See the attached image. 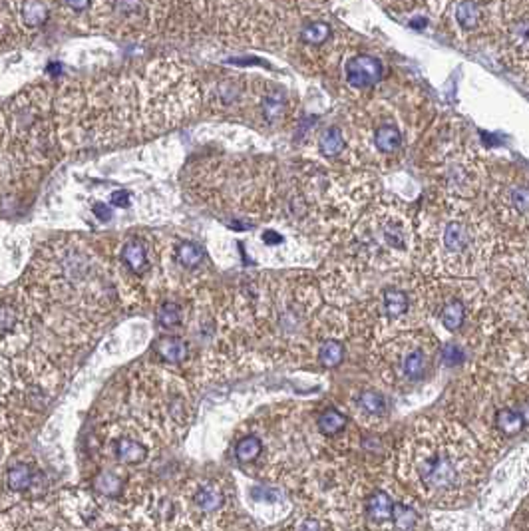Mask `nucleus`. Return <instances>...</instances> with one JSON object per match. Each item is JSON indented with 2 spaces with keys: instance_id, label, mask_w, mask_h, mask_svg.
<instances>
[{
  "instance_id": "1",
  "label": "nucleus",
  "mask_w": 529,
  "mask_h": 531,
  "mask_svg": "<svg viewBox=\"0 0 529 531\" xmlns=\"http://www.w3.org/2000/svg\"><path fill=\"white\" fill-rule=\"evenodd\" d=\"M416 474L420 483H424L430 490H449L454 487L460 474L454 460L444 451H430L428 456L420 458L416 466Z\"/></svg>"
},
{
  "instance_id": "2",
  "label": "nucleus",
  "mask_w": 529,
  "mask_h": 531,
  "mask_svg": "<svg viewBox=\"0 0 529 531\" xmlns=\"http://www.w3.org/2000/svg\"><path fill=\"white\" fill-rule=\"evenodd\" d=\"M382 62L370 54L354 56L346 64V80L354 88H366L382 80Z\"/></svg>"
},
{
  "instance_id": "3",
  "label": "nucleus",
  "mask_w": 529,
  "mask_h": 531,
  "mask_svg": "<svg viewBox=\"0 0 529 531\" xmlns=\"http://www.w3.org/2000/svg\"><path fill=\"white\" fill-rule=\"evenodd\" d=\"M193 501H195V505H197L203 514H215V512H219V510L223 507L225 494L219 483L209 482L199 485V490H197L195 496H193Z\"/></svg>"
},
{
  "instance_id": "4",
  "label": "nucleus",
  "mask_w": 529,
  "mask_h": 531,
  "mask_svg": "<svg viewBox=\"0 0 529 531\" xmlns=\"http://www.w3.org/2000/svg\"><path fill=\"white\" fill-rule=\"evenodd\" d=\"M428 371V356L422 348H414L402 360V376L410 382H418L426 376Z\"/></svg>"
},
{
  "instance_id": "5",
  "label": "nucleus",
  "mask_w": 529,
  "mask_h": 531,
  "mask_svg": "<svg viewBox=\"0 0 529 531\" xmlns=\"http://www.w3.org/2000/svg\"><path fill=\"white\" fill-rule=\"evenodd\" d=\"M156 353L160 354L165 362L179 364V362H183V360L187 358L189 348H187V342L181 340V338L165 337L160 338V340L156 342Z\"/></svg>"
},
{
  "instance_id": "6",
  "label": "nucleus",
  "mask_w": 529,
  "mask_h": 531,
  "mask_svg": "<svg viewBox=\"0 0 529 531\" xmlns=\"http://www.w3.org/2000/svg\"><path fill=\"white\" fill-rule=\"evenodd\" d=\"M394 507H396V503L392 501V498L386 492H374L369 498V503H366V514H369L370 519L384 523V521L392 519Z\"/></svg>"
},
{
  "instance_id": "7",
  "label": "nucleus",
  "mask_w": 529,
  "mask_h": 531,
  "mask_svg": "<svg viewBox=\"0 0 529 531\" xmlns=\"http://www.w3.org/2000/svg\"><path fill=\"white\" fill-rule=\"evenodd\" d=\"M145 456H147V450L142 442L133 440V438H120L115 442V458L122 462V464H140L144 462Z\"/></svg>"
},
{
  "instance_id": "8",
  "label": "nucleus",
  "mask_w": 529,
  "mask_h": 531,
  "mask_svg": "<svg viewBox=\"0 0 529 531\" xmlns=\"http://www.w3.org/2000/svg\"><path fill=\"white\" fill-rule=\"evenodd\" d=\"M122 261L129 267V271L133 273H144L147 269V251H145V245L142 241H129L124 251H122Z\"/></svg>"
},
{
  "instance_id": "9",
  "label": "nucleus",
  "mask_w": 529,
  "mask_h": 531,
  "mask_svg": "<svg viewBox=\"0 0 529 531\" xmlns=\"http://www.w3.org/2000/svg\"><path fill=\"white\" fill-rule=\"evenodd\" d=\"M20 15L30 28H38L48 20V8L42 0H24Z\"/></svg>"
},
{
  "instance_id": "10",
  "label": "nucleus",
  "mask_w": 529,
  "mask_h": 531,
  "mask_svg": "<svg viewBox=\"0 0 529 531\" xmlns=\"http://www.w3.org/2000/svg\"><path fill=\"white\" fill-rule=\"evenodd\" d=\"M382 303H384V313L390 319H398V317H402V315L408 310V306H410L408 295L400 289H386L384 297H382Z\"/></svg>"
},
{
  "instance_id": "11",
  "label": "nucleus",
  "mask_w": 529,
  "mask_h": 531,
  "mask_svg": "<svg viewBox=\"0 0 529 531\" xmlns=\"http://www.w3.org/2000/svg\"><path fill=\"white\" fill-rule=\"evenodd\" d=\"M496 424L497 428L503 432V434L513 436L519 434L526 426V420L521 416L519 410H512V408H503L496 414Z\"/></svg>"
},
{
  "instance_id": "12",
  "label": "nucleus",
  "mask_w": 529,
  "mask_h": 531,
  "mask_svg": "<svg viewBox=\"0 0 529 531\" xmlns=\"http://www.w3.org/2000/svg\"><path fill=\"white\" fill-rule=\"evenodd\" d=\"M467 241H470L467 229H465L462 223H458V221L448 223L446 231H444V247L448 249L449 253H460V251H464L465 247H467Z\"/></svg>"
},
{
  "instance_id": "13",
  "label": "nucleus",
  "mask_w": 529,
  "mask_h": 531,
  "mask_svg": "<svg viewBox=\"0 0 529 531\" xmlns=\"http://www.w3.org/2000/svg\"><path fill=\"white\" fill-rule=\"evenodd\" d=\"M465 319V306L462 301H458V299H452L449 303L444 305L442 308V313H440V321L442 324L448 328V330H458L462 324H464Z\"/></svg>"
},
{
  "instance_id": "14",
  "label": "nucleus",
  "mask_w": 529,
  "mask_h": 531,
  "mask_svg": "<svg viewBox=\"0 0 529 531\" xmlns=\"http://www.w3.org/2000/svg\"><path fill=\"white\" fill-rule=\"evenodd\" d=\"M374 144H376V147L380 151L392 153V151H396L400 147L402 133L394 126H382V128L376 129V133H374Z\"/></svg>"
},
{
  "instance_id": "15",
  "label": "nucleus",
  "mask_w": 529,
  "mask_h": 531,
  "mask_svg": "<svg viewBox=\"0 0 529 531\" xmlns=\"http://www.w3.org/2000/svg\"><path fill=\"white\" fill-rule=\"evenodd\" d=\"M203 259H205V251H203L197 243H179V247H177V261H179L183 267L195 269V267H199V265L203 263Z\"/></svg>"
},
{
  "instance_id": "16",
  "label": "nucleus",
  "mask_w": 529,
  "mask_h": 531,
  "mask_svg": "<svg viewBox=\"0 0 529 531\" xmlns=\"http://www.w3.org/2000/svg\"><path fill=\"white\" fill-rule=\"evenodd\" d=\"M342 358H344V346L338 340L328 338V340L322 342L321 348H319V360H321L324 369H335L342 362Z\"/></svg>"
},
{
  "instance_id": "17",
  "label": "nucleus",
  "mask_w": 529,
  "mask_h": 531,
  "mask_svg": "<svg viewBox=\"0 0 529 531\" xmlns=\"http://www.w3.org/2000/svg\"><path fill=\"white\" fill-rule=\"evenodd\" d=\"M356 404H358V408H360L362 412H366L370 416H380V414H384L386 410L384 396H382L380 392H376V390H364V392H360L358 398H356Z\"/></svg>"
},
{
  "instance_id": "18",
  "label": "nucleus",
  "mask_w": 529,
  "mask_h": 531,
  "mask_svg": "<svg viewBox=\"0 0 529 531\" xmlns=\"http://www.w3.org/2000/svg\"><path fill=\"white\" fill-rule=\"evenodd\" d=\"M321 153L324 158H337L340 156V151L344 149V138L342 131L338 128H328L321 136Z\"/></svg>"
},
{
  "instance_id": "19",
  "label": "nucleus",
  "mask_w": 529,
  "mask_h": 531,
  "mask_svg": "<svg viewBox=\"0 0 529 531\" xmlns=\"http://www.w3.org/2000/svg\"><path fill=\"white\" fill-rule=\"evenodd\" d=\"M456 18L464 30H474L480 22V8L472 0H462L456 8Z\"/></svg>"
},
{
  "instance_id": "20",
  "label": "nucleus",
  "mask_w": 529,
  "mask_h": 531,
  "mask_svg": "<svg viewBox=\"0 0 529 531\" xmlns=\"http://www.w3.org/2000/svg\"><path fill=\"white\" fill-rule=\"evenodd\" d=\"M301 38H303V42L310 44V46H321V44H324L331 38V26L326 22H322V20L310 22V24H306L305 28H303Z\"/></svg>"
},
{
  "instance_id": "21",
  "label": "nucleus",
  "mask_w": 529,
  "mask_h": 531,
  "mask_svg": "<svg viewBox=\"0 0 529 531\" xmlns=\"http://www.w3.org/2000/svg\"><path fill=\"white\" fill-rule=\"evenodd\" d=\"M344 428H346V416L340 414L335 408L322 412L321 418H319V430H321L322 434L335 436L338 432H342Z\"/></svg>"
},
{
  "instance_id": "22",
  "label": "nucleus",
  "mask_w": 529,
  "mask_h": 531,
  "mask_svg": "<svg viewBox=\"0 0 529 531\" xmlns=\"http://www.w3.org/2000/svg\"><path fill=\"white\" fill-rule=\"evenodd\" d=\"M261 451H263L261 440L257 436H247V438L239 440V444L235 448V458L243 464H249V462H255Z\"/></svg>"
},
{
  "instance_id": "23",
  "label": "nucleus",
  "mask_w": 529,
  "mask_h": 531,
  "mask_svg": "<svg viewBox=\"0 0 529 531\" xmlns=\"http://www.w3.org/2000/svg\"><path fill=\"white\" fill-rule=\"evenodd\" d=\"M6 480H8V485L15 492H22V490L30 487V483H33V469L26 464H17V466H12L8 469Z\"/></svg>"
},
{
  "instance_id": "24",
  "label": "nucleus",
  "mask_w": 529,
  "mask_h": 531,
  "mask_svg": "<svg viewBox=\"0 0 529 531\" xmlns=\"http://www.w3.org/2000/svg\"><path fill=\"white\" fill-rule=\"evenodd\" d=\"M392 519H394V525H396V530L410 531L412 528H414V525H416L418 514H416V510H414V507H410V505H406V503H396Z\"/></svg>"
},
{
  "instance_id": "25",
  "label": "nucleus",
  "mask_w": 529,
  "mask_h": 531,
  "mask_svg": "<svg viewBox=\"0 0 529 531\" xmlns=\"http://www.w3.org/2000/svg\"><path fill=\"white\" fill-rule=\"evenodd\" d=\"M287 110V102L283 94H269L263 100V113L267 118V122H277Z\"/></svg>"
},
{
  "instance_id": "26",
  "label": "nucleus",
  "mask_w": 529,
  "mask_h": 531,
  "mask_svg": "<svg viewBox=\"0 0 529 531\" xmlns=\"http://www.w3.org/2000/svg\"><path fill=\"white\" fill-rule=\"evenodd\" d=\"M96 490L100 492V494L108 496V498H115V496H120V492H122V482L118 480V476H115V474L104 472V474H100V476H98Z\"/></svg>"
},
{
  "instance_id": "27",
  "label": "nucleus",
  "mask_w": 529,
  "mask_h": 531,
  "mask_svg": "<svg viewBox=\"0 0 529 531\" xmlns=\"http://www.w3.org/2000/svg\"><path fill=\"white\" fill-rule=\"evenodd\" d=\"M158 321L163 328H174L181 322V310L176 303H165L158 310Z\"/></svg>"
},
{
  "instance_id": "28",
  "label": "nucleus",
  "mask_w": 529,
  "mask_h": 531,
  "mask_svg": "<svg viewBox=\"0 0 529 531\" xmlns=\"http://www.w3.org/2000/svg\"><path fill=\"white\" fill-rule=\"evenodd\" d=\"M442 360H444L446 366L454 369V366H460V364L464 362L465 354L456 342H448V344H444V348H442Z\"/></svg>"
},
{
  "instance_id": "29",
  "label": "nucleus",
  "mask_w": 529,
  "mask_h": 531,
  "mask_svg": "<svg viewBox=\"0 0 529 531\" xmlns=\"http://www.w3.org/2000/svg\"><path fill=\"white\" fill-rule=\"evenodd\" d=\"M513 207L517 211H528L529 209V189L528 187H519V189H515L513 192Z\"/></svg>"
},
{
  "instance_id": "30",
  "label": "nucleus",
  "mask_w": 529,
  "mask_h": 531,
  "mask_svg": "<svg viewBox=\"0 0 529 531\" xmlns=\"http://www.w3.org/2000/svg\"><path fill=\"white\" fill-rule=\"evenodd\" d=\"M384 239L390 247L394 249H404V239H402V233L394 227H386L384 229Z\"/></svg>"
},
{
  "instance_id": "31",
  "label": "nucleus",
  "mask_w": 529,
  "mask_h": 531,
  "mask_svg": "<svg viewBox=\"0 0 529 531\" xmlns=\"http://www.w3.org/2000/svg\"><path fill=\"white\" fill-rule=\"evenodd\" d=\"M295 531H328L324 528V523L319 521V519H315V517H306L303 519L299 525H297V530Z\"/></svg>"
},
{
  "instance_id": "32",
  "label": "nucleus",
  "mask_w": 529,
  "mask_h": 531,
  "mask_svg": "<svg viewBox=\"0 0 529 531\" xmlns=\"http://www.w3.org/2000/svg\"><path fill=\"white\" fill-rule=\"evenodd\" d=\"M110 205L113 207H128L129 205V194L128 192H124V189H120V192H113L110 195Z\"/></svg>"
},
{
  "instance_id": "33",
  "label": "nucleus",
  "mask_w": 529,
  "mask_h": 531,
  "mask_svg": "<svg viewBox=\"0 0 529 531\" xmlns=\"http://www.w3.org/2000/svg\"><path fill=\"white\" fill-rule=\"evenodd\" d=\"M94 215H96L98 219H102V221H108L112 217V209L108 205H104V203H96L94 205Z\"/></svg>"
},
{
  "instance_id": "34",
  "label": "nucleus",
  "mask_w": 529,
  "mask_h": 531,
  "mask_svg": "<svg viewBox=\"0 0 529 531\" xmlns=\"http://www.w3.org/2000/svg\"><path fill=\"white\" fill-rule=\"evenodd\" d=\"M66 4H68L72 10L82 12V10H86V8L90 6V0H66Z\"/></svg>"
},
{
  "instance_id": "35",
  "label": "nucleus",
  "mask_w": 529,
  "mask_h": 531,
  "mask_svg": "<svg viewBox=\"0 0 529 531\" xmlns=\"http://www.w3.org/2000/svg\"><path fill=\"white\" fill-rule=\"evenodd\" d=\"M263 239H265V243H273V245H277V243H281L283 241V237L279 235V233H275V231H267L265 235H263Z\"/></svg>"
},
{
  "instance_id": "36",
  "label": "nucleus",
  "mask_w": 529,
  "mask_h": 531,
  "mask_svg": "<svg viewBox=\"0 0 529 531\" xmlns=\"http://www.w3.org/2000/svg\"><path fill=\"white\" fill-rule=\"evenodd\" d=\"M410 26H412V28H424V26H426V20H424V18H420V20H412V22H410Z\"/></svg>"
},
{
  "instance_id": "37",
  "label": "nucleus",
  "mask_w": 529,
  "mask_h": 531,
  "mask_svg": "<svg viewBox=\"0 0 529 531\" xmlns=\"http://www.w3.org/2000/svg\"><path fill=\"white\" fill-rule=\"evenodd\" d=\"M519 412H521V416H523V420H526V424H529V404H526Z\"/></svg>"
},
{
  "instance_id": "38",
  "label": "nucleus",
  "mask_w": 529,
  "mask_h": 531,
  "mask_svg": "<svg viewBox=\"0 0 529 531\" xmlns=\"http://www.w3.org/2000/svg\"><path fill=\"white\" fill-rule=\"evenodd\" d=\"M48 72L50 74H58V72H60V66H58V62H54V64L50 66Z\"/></svg>"
}]
</instances>
